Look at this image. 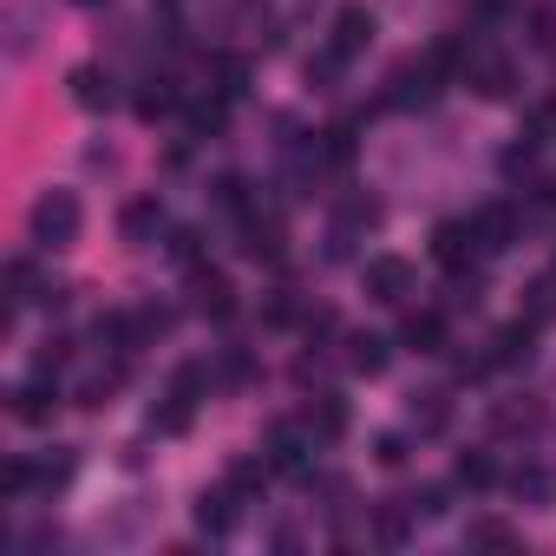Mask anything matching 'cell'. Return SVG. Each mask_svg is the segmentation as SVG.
Instances as JSON below:
<instances>
[{"label":"cell","instance_id":"6da1fadb","mask_svg":"<svg viewBox=\"0 0 556 556\" xmlns=\"http://www.w3.org/2000/svg\"><path fill=\"white\" fill-rule=\"evenodd\" d=\"M458 79H465L478 99H510V92H517V66H510V53H497V47H465Z\"/></svg>","mask_w":556,"mask_h":556},{"label":"cell","instance_id":"7a4b0ae2","mask_svg":"<svg viewBox=\"0 0 556 556\" xmlns=\"http://www.w3.org/2000/svg\"><path fill=\"white\" fill-rule=\"evenodd\" d=\"M216 374L210 367H177V380H170V393H164V406L151 413V432H184L190 426V413H197V400H203V387H210Z\"/></svg>","mask_w":556,"mask_h":556},{"label":"cell","instance_id":"3957f363","mask_svg":"<svg viewBox=\"0 0 556 556\" xmlns=\"http://www.w3.org/2000/svg\"><path fill=\"white\" fill-rule=\"evenodd\" d=\"M73 236H79V197L73 190H47L34 203V242L40 249H66Z\"/></svg>","mask_w":556,"mask_h":556},{"label":"cell","instance_id":"277c9868","mask_svg":"<svg viewBox=\"0 0 556 556\" xmlns=\"http://www.w3.org/2000/svg\"><path fill=\"white\" fill-rule=\"evenodd\" d=\"M361 282H367V295L374 302H387V308H400L413 289H419V268L406 262V255H374L367 268H361Z\"/></svg>","mask_w":556,"mask_h":556},{"label":"cell","instance_id":"5b68a950","mask_svg":"<svg viewBox=\"0 0 556 556\" xmlns=\"http://www.w3.org/2000/svg\"><path fill=\"white\" fill-rule=\"evenodd\" d=\"M374 223H380V203L354 190V197L334 210V229H328V255H334V262H348V255H354V242H361Z\"/></svg>","mask_w":556,"mask_h":556},{"label":"cell","instance_id":"8992f818","mask_svg":"<svg viewBox=\"0 0 556 556\" xmlns=\"http://www.w3.org/2000/svg\"><path fill=\"white\" fill-rule=\"evenodd\" d=\"M374 8H361V0H348V8L334 14V27H328V53H341V60H361L367 47H374Z\"/></svg>","mask_w":556,"mask_h":556},{"label":"cell","instance_id":"52a82bcc","mask_svg":"<svg viewBox=\"0 0 556 556\" xmlns=\"http://www.w3.org/2000/svg\"><path fill=\"white\" fill-rule=\"evenodd\" d=\"M190 308L203 321H229L236 315V282H229V275H216V268H197L190 275Z\"/></svg>","mask_w":556,"mask_h":556},{"label":"cell","instance_id":"ba28073f","mask_svg":"<svg viewBox=\"0 0 556 556\" xmlns=\"http://www.w3.org/2000/svg\"><path fill=\"white\" fill-rule=\"evenodd\" d=\"M471 255H484V242H478V229H471V223H439V229H432V262H439V268L465 275V268H471Z\"/></svg>","mask_w":556,"mask_h":556},{"label":"cell","instance_id":"9c48e42d","mask_svg":"<svg viewBox=\"0 0 556 556\" xmlns=\"http://www.w3.org/2000/svg\"><path fill=\"white\" fill-rule=\"evenodd\" d=\"M308 439H315V432H302V426H289V419H275L268 439H262V458H268L275 471H308Z\"/></svg>","mask_w":556,"mask_h":556},{"label":"cell","instance_id":"30bf717a","mask_svg":"<svg viewBox=\"0 0 556 556\" xmlns=\"http://www.w3.org/2000/svg\"><path fill=\"white\" fill-rule=\"evenodd\" d=\"M471 229H478L484 255H497V249H510V242H517V210H510V203H484V210L471 216Z\"/></svg>","mask_w":556,"mask_h":556},{"label":"cell","instance_id":"8fae6325","mask_svg":"<svg viewBox=\"0 0 556 556\" xmlns=\"http://www.w3.org/2000/svg\"><path fill=\"white\" fill-rule=\"evenodd\" d=\"M400 341H406L413 354H445L452 334H445V315H439V308H413L406 328H400Z\"/></svg>","mask_w":556,"mask_h":556},{"label":"cell","instance_id":"7c38bea8","mask_svg":"<svg viewBox=\"0 0 556 556\" xmlns=\"http://www.w3.org/2000/svg\"><path fill=\"white\" fill-rule=\"evenodd\" d=\"M53 413H60V393L47 387V374H34V380L14 393V419H21V426H53Z\"/></svg>","mask_w":556,"mask_h":556},{"label":"cell","instance_id":"4fadbf2b","mask_svg":"<svg viewBox=\"0 0 556 556\" xmlns=\"http://www.w3.org/2000/svg\"><path fill=\"white\" fill-rule=\"evenodd\" d=\"M236 504H242V491H236V484H216V491H203V497H197V530H210V536H229V523H236Z\"/></svg>","mask_w":556,"mask_h":556},{"label":"cell","instance_id":"5bb4252c","mask_svg":"<svg viewBox=\"0 0 556 556\" xmlns=\"http://www.w3.org/2000/svg\"><path fill=\"white\" fill-rule=\"evenodd\" d=\"M242 255L249 262H282V223L275 216H242Z\"/></svg>","mask_w":556,"mask_h":556},{"label":"cell","instance_id":"9a60e30c","mask_svg":"<svg viewBox=\"0 0 556 556\" xmlns=\"http://www.w3.org/2000/svg\"><path fill=\"white\" fill-rule=\"evenodd\" d=\"M73 99H79L86 112H112V105H118V79H112L105 66H79V73H73Z\"/></svg>","mask_w":556,"mask_h":556},{"label":"cell","instance_id":"2e32d148","mask_svg":"<svg viewBox=\"0 0 556 556\" xmlns=\"http://www.w3.org/2000/svg\"><path fill=\"white\" fill-rule=\"evenodd\" d=\"M118 229H125V242H157V229H164V203L157 197H131L125 203V216H118Z\"/></svg>","mask_w":556,"mask_h":556},{"label":"cell","instance_id":"e0dca14e","mask_svg":"<svg viewBox=\"0 0 556 556\" xmlns=\"http://www.w3.org/2000/svg\"><path fill=\"white\" fill-rule=\"evenodd\" d=\"M530 341H536V321H510V328H497L491 334V367H523L530 361Z\"/></svg>","mask_w":556,"mask_h":556},{"label":"cell","instance_id":"ac0fdd59","mask_svg":"<svg viewBox=\"0 0 556 556\" xmlns=\"http://www.w3.org/2000/svg\"><path fill=\"white\" fill-rule=\"evenodd\" d=\"M302 426H308L315 439H328V445H334V439L348 432V400H341V393H315V400H308V413H302Z\"/></svg>","mask_w":556,"mask_h":556},{"label":"cell","instance_id":"d6986e66","mask_svg":"<svg viewBox=\"0 0 556 556\" xmlns=\"http://www.w3.org/2000/svg\"><path fill=\"white\" fill-rule=\"evenodd\" d=\"M413 426H419V432H445V426H452V393H445V387L413 393Z\"/></svg>","mask_w":556,"mask_h":556},{"label":"cell","instance_id":"ffe728a7","mask_svg":"<svg viewBox=\"0 0 556 556\" xmlns=\"http://www.w3.org/2000/svg\"><path fill=\"white\" fill-rule=\"evenodd\" d=\"M387 361H393V354H387L380 334H348V367H354V374L374 380V374H387Z\"/></svg>","mask_w":556,"mask_h":556},{"label":"cell","instance_id":"44dd1931","mask_svg":"<svg viewBox=\"0 0 556 556\" xmlns=\"http://www.w3.org/2000/svg\"><path fill=\"white\" fill-rule=\"evenodd\" d=\"M452 484H465V491H491V484H497V465H491V452H458V465H452Z\"/></svg>","mask_w":556,"mask_h":556},{"label":"cell","instance_id":"7402d4cb","mask_svg":"<svg viewBox=\"0 0 556 556\" xmlns=\"http://www.w3.org/2000/svg\"><path fill=\"white\" fill-rule=\"evenodd\" d=\"M465 543H471V549H517V530H510L504 517H471Z\"/></svg>","mask_w":556,"mask_h":556},{"label":"cell","instance_id":"603a6c76","mask_svg":"<svg viewBox=\"0 0 556 556\" xmlns=\"http://www.w3.org/2000/svg\"><path fill=\"white\" fill-rule=\"evenodd\" d=\"M164 112H177V79H144V92H138V118H164Z\"/></svg>","mask_w":556,"mask_h":556},{"label":"cell","instance_id":"cb8c5ba5","mask_svg":"<svg viewBox=\"0 0 556 556\" xmlns=\"http://www.w3.org/2000/svg\"><path fill=\"white\" fill-rule=\"evenodd\" d=\"M406 530H413V504H380L374 510V536L393 549V543H406Z\"/></svg>","mask_w":556,"mask_h":556},{"label":"cell","instance_id":"d4e9b609","mask_svg":"<svg viewBox=\"0 0 556 556\" xmlns=\"http://www.w3.org/2000/svg\"><path fill=\"white\" fill-rule=\"evenodd\" d=\"M523 321H556V275H543V282H530L523 289Z\"/></svg>","mask_w":556,"mask_h":556},{"label":"cell","instance_id":"484cf974","mask_svg":"<svg viewBox=\"0 0 556 556\" xmlns=\"http://www.w3.org/2000/svg\"><path fill=\"white\" fill-rule=\"evenodd\" d=\"M315 157L341 170V164L354 157V118H341V125H328V131H321V151H315Z\"/></svg>","mask_w":556,"mask_h":556},{"label":"cell","instance_id":"4316f807","mask_svg":"<svg viewBox=\"0 0 556 556\" xmlns=\"http://www.w3.org/2000/svg\"><path fill=\"white\" fill-rule=\"evenodd\" d=\"M157 334H170V308H157V302L131 308V348H144V341H157Z\"/></svg>","mask_w":556,"mask_h":556},{"label":"cell","instance_id":"83f0119b","mask_svg":"<svg viewBox=\"0 0 556 556\" xmlns=\"http://www.w3.org/2000/svg\"><path fill=\"white\" fill-rule=\"evenodd\" d=\"M268 471H275L268 458H236V465H229V484H236L242 497H255V491L268 484Z\"/></svg>","mask_w":556,"mask_h":556},{"label":"cell","instance_id":"f1b7e54d","mask_svg":"<svg viewBox=\"0 0 556 556\" xmlns=\"http://www.w3.org/2000/svg\"><path fill=\"white\" fill-rule=\"evenodd\" d=\"M223 105H229L223 92H216V99H197V105H190V138H210V131H223Z\"/></svg>","mask_w":556,"mask_h":556},{"label":"cell","instance_id":"f546056e","mask_svg":"<svg viewBox=\"0 0 556 556\" xmlns=\"http://www.w3.org/2000/svg\"><path fill=\"white\" fill-rule=\"evenodd\" d=\"M210 190H216V210H229V216H249V184H242V177H216Z\"/></svg>","mask_w":556,"mask_h":556},{"label":"cell","instance_id":"4dcf8cb0","mask_svg":"<svg viewBox=\"0 0 556 556\" xmlns=\"http://www.w3.org/2000/svg\"><path fill=\"white\" fill-rule=\"evenodd\" d=\"M536 419H543V413L530 406V393H523V406H517V400L497 406V432H536Z\"/></svg>","mask_w":556,"mask_h":556},{"label":"cell","instance_id":"1f68e13d","mask_svg":"<svg viewBox=\"0 0 556 556\" xmlns=\"http://www.w3.org/2000/svg\"><path fill=\"white\" fill-rule=\"evenodd\" d=\"M523 34H530V47L549 53V47H556V8H530V14H523Z\"/></svg>","mask_w":556,"mask_h":556},{"label":"cell","instance_id":"d6a6232c","mask_svg":"<svg viewBox=\"0 0 556 556\" xmlns=\"http://www.w3.org/2000/svg\"><path fill=\"white\" fill-rule=\"evenodd\" d=\"M242 86H249V66H242L236 53H223V60H216V92H223V99H236Z\"/></svg>","mask_w":556,"mask_h":556},{"label":"cell","instance_id":"836d02e7","mask_svg":"<svg viewBox=\"0 0 556 556\" xmlns=\"http://www.w3.org/2000/svg\"><path fill=\"white\" fill-rule=\"evenodd\" d=\"M374 458H380L387 471H400V465L413 458V445H406V432H380V439H374Z\"/></svg>","mask_w":556,"mask_h":556},{"label":"cell","instance_id":"e575fe53","mask_svg":"<svg viewBox=\"0 0 556 556\" xmlns=\"http://www.w3.org/2000/svg\"><path fill=\"white\" fill-rule=\"evenodd\" d=\"M517 497L549 504V497H556V478H549V471H536V465H523V471H517Z\"/></svg>","mask_w":556,"mask_h":556},{"label":"cell","instance_id":"d590c367","mask_svg":"<svg viewBox=\"0 0 556 556\" xmlns=\"http://www.w3.org/2000/svg\"><path fill=\"white\" fill-rule=\"evenodd\" d=\"M249 374H255V361H249V354H242V348H229V354H223V361H216V380H223V387H242V380H249Z\"/></svg>","mask_w":556,"mask_h":556},{"label":"cell","instance_id":"8d00e7d4","mask_svg":"<svg viewBox=\"0 0 556 556\" xmlns=\"http://www.w3.org/2000/svg\"><path fill=\"white\" fill-rule=\"evenodd\" d=\"M66 361H73V341H47V348L34 354V374H47V380H53V374H60Z\"/></svg>","mask_w":556,"mask_h":556},{"label":"cell","instance_id":"74e56055","mask_svg":"<svg viewBox=\"0 0 556 556\" xmlns=\"http://www.w3.org/2000/svg\"><path fill=\"white\" fill-rule=\"evenodd\" d=\"M34 478H40L47 491H53V484H66V478H73V452H53V458H40V465H34Z\"/></svg>","mask_w":556,"mask_h":556},{"label":"cell","instance_id":"f35d334b","mask_svg":"<svg viewBox=\"0 0 556 556\" xmlns=\"http://www.w3.org/2000/svg\"><path fill=\"white\" fill-rule=\"evenodd\" d=\"M445 497H452L445 484H426V491H419V497H406V504H413V517H445Z\"/></svg>","mask_w":556,"mask_h":556},{"label":"cell","instance_id":"ab89813d","mask_svg":"<svg viewBox=\"0 0 556 556\" xmlns=\"http://www.w3.org/2000/svg\"><path fill=\"white\" fill-rule=\"evenodd\" d=\"M170 255L197 268V255H203V236H197V229H170Z\"/></svg>","mask_w":556,"mask_h":556},{"label":"cell","instance_id":"60d3db41","mask_svg":"<svg viewBox=\"0 0 556 556\" xmlns=\"http://www.w3.org/2000/svg\"><path fill=\"white\" fill-rule=\"evenodd\" d=\"M79 8H105V0H79Z\"/></svg>","mask_w":556,"mask_h":556}]
</instances>
